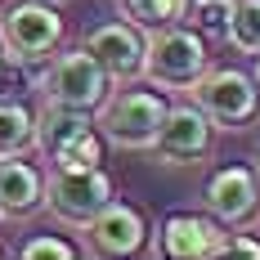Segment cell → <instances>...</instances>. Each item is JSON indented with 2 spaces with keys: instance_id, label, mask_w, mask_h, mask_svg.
<instances>
[{
  "instance_id": "22",
  "label": "cell",
  "mask_w": 260,
  "mask_h": 260,
  "mask_svg": "<svg viewBox=\"0 0 260 260\" xmlns=\"http://www.w3.org/2000/svg\"><path fill=\"white\" fill-rule=\"evenodd\" d=\"M0 68H5V50H0Z\"/></svg>"
},
{
  "instance_id": "10",
  "label": "cell",
  "mask_w": 260,
  "mask_h": 260,
  "mask_svg": "<svg viewBox=\"0 0 260 260\" xmlns=\"http://www.w3.org/2000/svg\"><path fill=\"white\" fill-rule=\"evenodd\" d=\"M220 224L207 215H171L161 224V251L171 260H211L220 256Z\"/></svg>"
},
{
  "instance_id": "6",
  "label": "cell",
  "mask_w": 260,
  "mask_h": 260,
  "mask_svg": "<svg viewBox=\"0 0 260 260\" xmlns=\"http://www.w3.org/2000/svg\"><path fill=\"white\" fill-rule=\"evenodd\" d=\"M112 202V180H108L99 166L90 171H58L45 180V207L63 220V224H90L99 211Z\"/></svg>"
},
{
  "instance_id": "16",
  "label": "cell",
  "mask_w": 260,
  "mask_h": 260,
  "mask_svg": "<svg viewBox=\"0 0 260 260\" xmlns=\"http://www.w3.org/2000/svg\"><path fill=\"white\" fill-rule=\"evenodd\" d=\"M58 171H90V166H99L104 161V135L90 126V130H81V135H72L58 153L50 157Z\"/></svg>"
},
{
  "instance_id": "3",
  "label": "cell",
  "mask_w": 260,
  "mask_h": 260,
  "mask_svg": "<svg viewBox=\"0 0 260 260\" xmlns=\"http://www.w3.org/2000/svg\"><path fill=\"white\" fill-rule=\"evenodd\" d=\"M188 90H193V104L211 117V126L238 130L260 112L256 81L247 77V72H238V68H207Z\"/></svg>"
},
{
  "instance_id": "20",
  "label": "cell",
  "mask_w": 260,
  "mask_h": 260,
  "mask_svg": "<svg viewBox=\"0 0 260 260\" xmlns=\"http://www.w3.org/2000/svg\"><path fill=\"white\" fill-rule=\"evenodd\" d=\"M220 256H251V260H260V242L256 238H224V242H220Z\"/></svg>"
},
{
  "instance_id": "5",
  "label": "cell",
  "mask_w": 260,
  "mask_h": 260,
  "mask_svg": "<svg viewBox=\"0 0 260 260\" xmlns=\"http://www.w3.org/2000/svg\"><path fill=\"white\" fill-rule=\"evenodd\" d=\"M41 90H45L50 104L94 112V108L108 99L112 77H108L85 50H72V54H58V58L50 63V72H45V81H41Z\"/></svg>"
},
{
  "instance_id": "14",
  "label": "cell",
  "mask_w": 260,
  "mask_h": 260,
  "mask_svg": "<svg viewBox=\"0 0 260 260\" xmlns=\"http://www.w3.org/2000/svg\"><path fill=\"white\" fill-rule=\"evenodd\" d=\"M36 148V117L23 104H0V157H23Z\"/></svg>"
},
{
  "instance_id": "12",
  "label": "cell",
  "mask_w": 260,
  "mask_h": 260,
  "mask_svg": "<svg viewBox=\"0 0 260 260\" xmlns=\"http://www.w3.org/2000/svg\"><path fill=\"white\" fill-rule=\"evenodd\" d=\"M45 207V180L36 166H27L18 157H0V215L23 220L31 211Z\"/></svg>"
},
{
  "instance_id": "23",
  "label": "cell",
  "mask_w": 260,
  "mask_h": 260,
  "mask_svg": "<svg viewBox=\"0 0 260 260\" xmlns=\"http://www.w3.org/2000/svg\"><path fill=\"white\" fill-rule=\"evenodd\" d=\"M45 5H58V0H45Z\"/></svg>"
},
{
  "instance_id": "18",
  "label": "cell",
  "mask_w": 260,
  "mask_h": 260,
  "mask_svg": "<svg viewBox=\"0 0 260 260\" xmlns=\"http://www.w3.org/2000/svg\"><path fill=\"white\" fill-rule=\"evenodd\" d=\"M229 9H234V0H198V27L211 31V36H224Z\"/></svg>"
},
{
  "instance_id": "2",
  "label": "cell",
  "mask_w": 260,
  "mask_h": 260,
  "mask_svg": "<svg viewBox=\"0 0 260 260\" xmlns=\"http://www.w3.org/2000/svg\"><path fill=\"white\" fill-rule=\"evenodd\" d=\"M207 72V45L188 27H157L144 41V77L166 90H188Z\"/></svg>"
},
{
  "instance_id": "1",
  "label": "cell",
  "mask_w": 260,
  "mask_h": 260,
  "mask_svg": "<svg viewBox=\"0 0 260 260\" xmlns=\"http://www.w3.org/2000/svg\"><path fill=\"white\" fill-rule=\"evenodd\" d=\"M166 108L171 104L157 90H108L94 130L117 148H153L157 130L166 121Z\"/></svg>"
},
{
  "instance_id": "13",
  "label": "cell",
  "mask_w": 260,
  "mask_h": 260,
  "mask_svg": "<svg viewBox=\"0 0 260 260\" xmlns=\"http://www.w3.org/2000/svg\"><path fill=\"white\" fill-rule=\"evenodd\" d=\"M94 121H90V112H81V108H63V104H50L45 99V108H41V117H36V148L45 157H54L72 135H81V130H90Z\"/></svg>"
},
{
  "instance_id": "15",
  "label": "cell",
  "mask_w": 260,
  "mask_h": 260,
  "mask_svg": "<svg viewBox=\"0 0 260 260\" xmlns=\"http://www.w3.org/2000/svg\"><path fill=\"white\" fill-rule=\"evenodd\" d=\"M184 9H188V0H121L126 23H135L139 31H157V27L180 23Z\"/></svg>"
},
{
  "instance_id": "9",
  "label": "cell",
  "mask_w": 260,
  "mask_h": 260,
  "mask_svg": "<svg viewBox=\"0 0 260 260\" xmlns=\"http://www.w3.org/2000/svg\"><path fill=\"white\" fill-rule=\"evenodd\" d=\"M207 207L220 224H247L260 215V184L247 166H224L207 180Z\"/></svg>"
},
{
  "instance_id": "21",
  "label": "cell",
  "mask_w": 260,
  "mask_h": 260,
  "mask_svg": "<svg viewBox=\"0 0 260 260\" xmlns=\"http://www.w3.org/2000/svg\"><path fill=\"white\" fill-rule=\"evenodd\" d=\"M256 184H260V157H256Z\"/></svg>"
},
{
  "instance_id": "19",
  "label": "cell",
  "mask_w": 260,
  "mask_h": 260,
  "mask_svg": "<svg viewBox=\"0 0 260 260\" xmlns=\"http://www.w3.org/2000/svg\"><path fill=\"white\" fill-rule=\"evenodd\" d=\"M77 247L72 242H58V238H31L23 247V260H72Z\"/></svg>"
},
{
  "instance_id": "17",
  "label": "cell",
  "mask_w": 260,
  "mask_h": 260,
  "mask_svg": "<svg viewBox=\"0 0 260 260\" xmlns=\"http://www.w3.org/2000/svg\"><path fill=\"white\" fill-rule=\"evenodd\" d=\"M224 36H229V45H234V50L260 54V0H234Z\"/></svg>"
},
{
  "instance_id": "4",
  "label": "cell",
  "mask_w": 260,
  "mask_h": 260,
  "mask_svg": "<svg viewBox=\"0 0 260 260\" xmlns=\"http://www.w3.org/2000/svg\"><path fill=\"white\" fill-rule=\"evenodd\" d=\"M58 41H63V18L54 14V5H45V0H23V5H14L0 18V50L14 63L45 58V54L58 50Z\"/></svg>"
},
{
  "instance_id": "8",
  "label": "cell",
  "mask_w": 260,
  "mask_h": 260,
  "mask_svg": "<svg viewBox=\"0 0 260 260\" xmlns=\"http://www.w3.org/2000/svg\"><path fill=\"white\" fill-rule=\"evenodd\" d=\"M81 50L90 54L112 81H135L144 77V36L135 23H104L85 36Z\"/></svg>"
},
{
  "instance_id": "11",
  "label": "cell",
  "mask_w": 260,
  "mask_h": 260,
  "mask_svg": "<svg viewBox=\"0 0 260 260\" xmlns=\"http://www.w3.org/2000/svg\"><path fill=\"white\" fill-rule=\"evenodd\" d=\"M85 229L94 238V251H104V256H135L144 247V215L126 202H108Z\"/></svg>"
},
{
  "instance_id": "7",
  "label": "cell",
  "mask_w": 260,
  "mask_h": 260,
  "mask_svg": "<svg viewBox=\"0 0 260 260\" xmlns=\"http://www.w3.org/2000/svg\"><path fill=\"white\" fill-rule=\"evenodd\" d=\"M211 139H215V126L207 112L198 104H175L166 108V121L157 130L153 148L161 161H202L211 153Z\"/></svg>"
},
{
  "instance_id": "24",
  "label": "cell",
  "mask_w": 260,
  "mask_h": 260,
  "mask_svg": "<svg viewBox=\"0 0 260 260\" xmlns=\"http://www.w3.org/2000/svg\"><path fill=\"white\" fill-rule=\"evenodd\" d=\"M256 77H260V63H256Z\"/></svg>"
}]
</instances>
